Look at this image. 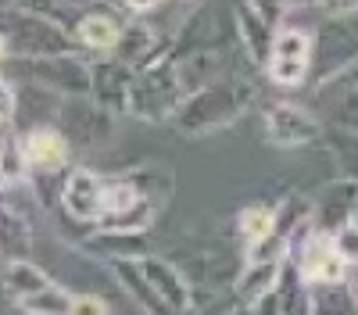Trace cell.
I'll return each instance as SVG.
<instances>
[{
    "label": "cell",
    "instance_id": "obj_6",
    "mask_svg": "<svg viewBox=\"0 0 358 315\" xmlns=\"http://www.w3.org/2000/svg\"><path fill=\"white\" fill-rule=\"evenodd\" d=\"M262 126H265V140L280 151L315 147V143H322V133H326L319 111L305 108V104H294V101L268 104L262 115Z\"/></svg>",
    "mask_w": 358,
    "mask_h": 315
},
{
    "label": "cell",
    "instance_id": "obj_11",
    "mask_svg": "<svg viewBox=\"0 0 358 315\" xmlns=\"http://www.w3.org/2000/svg\"><path fill=\"white\" fill-rule=\"evenodd\" d=\"M62 101H65V94L50 90V86H43L36 79H25L22 86H15V115H11L15 129L25 133L36 126H54L57 111H62Z\"/></svg>",
    "mask_w": 358,
    "mask_h": 315
},
{
    "label": "cell",
    "instance_id": "obj_25",
    "mask_svg": "<svg viewBox=\"0 0 358 315\" xmlns=\"http://www.w3.org/2000/svg\"><path fill=\"white\" fill-rule=\"evenodd\" d=\"M322 143H326V151H330V158H334L337 176L358 180V133L326 129V133H322Z\"/></svg>",
    "mask_w": 358,
    "mask_h": 315
},
{
    "label": "cell",
    "instance_id": "obj_31",
    "mask_svg": "<svg viewBox=\"0 0 358 315\" xmlns=\"http://www.w3.org/2000/svg\"><path fill=\"white\" fill-rule=\"evenodd\" d=\"M319 8L326 15H344V11H358V0H319Z\"/></svg>",
    "mask_w": 358,
    "mask_h": 315
},
{
    "label": "cell",
    "instance_id": "obj_32",
    "mask_svg": "<svg viewBox=\"0 0 358 315\" xmlns=\"http://www.w3.org/2000/svg\"><path fill=\"white\" fill-rule=\"evenodd\" d=\"M344 283L355 291V298H358V262H348V272H344Z\"/></svg>",
    "mask_w": 358,
    "mask_h": 315
},
{
    "label": "cell",
    "instance_id": "obj_38",
    "mask_svg": "<svg viewBox=\"0 0 358 315\" xmlns=\"http://www.w3.org/2000/svg\"><path fill=\"white\" fill-rule=\"evenodd\" d=\"M0 126H4V119H0Z\"/></svg>",
    "mask_w": 358,
    "mask_h": 315
},
{
    "label": "cell",
    "instance_id": "obj_34",
    "mask_svg": "<svg viewBox=\"0 0 358 315\" xmlns=\"http://www.w3.org/2000/svg\"><path fill=\"white\" fill-rule=\"evenodd\" d=\"M57 4H62V8H90V4H101V0H57Z\"/></svg>",
    "mask_w": 358,
    "mask_h": 315
},
{
    "label": "cell",
    "instance_id": "obj_24",
    "mask_svg": "<svg viewBox=\"0 0 358 315\" xmlns=\"http://www.w3.org/2000/svg\"><path fill=\"white\" fill-rule=\"evenodd\" d=\"M312 294V312L330 315V312H358V298L344 279H326V283H308Z\"/></svg>",
    "mask_w": 358,
    "mask_h": 315
},
{
    "label": "cell",
    "instance_id": "obj_26",
    "mask_svg": "<svg viewBox=\"0 0 358 315\" xmlns=\"http://www.w3.org/2000/svg\"><path fill=\"white\" fill-rule=\"evenodd\" d=\"M276 229V205H248L236 215V233L244 244H255Z\"/></svg>",
    "mask_w": 358,
    "mask_h": 315
},
{
    "label": "cell",
    "instance_id": "obj_13",
    "mask_svg": "<svg viewBox=\"0 0 358 315\" xmlns=\"http://www.w3.org/2000/svg\"><path fill=\"white\" fill-rule=\"evenodd\" d=\"M122 8H97V4H90L79 22L72 25V33H76V43L83 54H111L118 36H122V25L126 18L118 15Z\"/></svg>",
    "mask_w": 358,
    "mask_h": 315
},
{
    "label": "cell",
    "instance_id": "obj_20",
    "mask_svg": "<svg viewBox=\"0 0 358 315\" xmlns=\"http://www.w3.org/2000/svg\"><path fill=\"white\" fill-rule=\"evenodd\" d=\"M15 258H33V222L15 205L0 200V265Z\"/></svg>",
    "mask_w": 358,
    "mask_h": 315
},
{
    "label": "cell",
    "instance_id": "obj_18",
    "mask_svg": "<svg viewBox=\"0 0 358 315\" xmlns=\"http://www.w3.org/2000/svg\"><path fill=\"white\" fill-rule=\"evenodd\" d=\"M147 233H122V229H101L94 226V233H86L79 240V247L90 258H104V262H115V258H143L151 254L143 244Z\"/></svg>",
    "mask_w": 358,
    "mask_h": 315
},
{
    "label": "cell",
    "instance_id": "obj_33",
    "mask_svg": "<svg viewBox=\"0 0 358 315\" xmlns=\"http://www.w3.org/2000/svg\"><path fill=\"white\" fill-rule=\"evenodd\" d=\"M290 11H308V8H319V0H287Z\"/></svg>",
    "mask_w": 358,
    "mask_h": 315
},
{
    "label": "cell",
    "instance_id": "obj_37",
    "mask_svg": "<svg viewBox=\"0 0 358 315\" xmlns=\"http://www.w3.org/2000/svg\"><path fill=\"white\" fill-rule=\"evenodd\" d=\"M355 219H358V200H355Z\"/></svg>",
    "mask_w": 358,
    "mask_h": 315
},
{
    "label": "cell",
    "instance_id": "obj_1",
    "mask_svg": "<svg viewBox=\"0 0 358 315\" xmlns=\"http://www.w3.org/2000/svg\"><path fill=\"white\" fill-rule=\"evenodd\" d=\"M255 72H222L219 79L190 90L169 115V126L183 136H208L215 129L233 126L241 115L255 104Z\"/></svg>",
    "mask_w": 358,
    "mask_h": 315
},
{
    "label": "cell",
    "instance_id": "obj_22",
    "mask_svg": "<svg viewBox=\"0 0 358 315\" xmlns=\"http://www.w3.org/2000/svg\"><path fill=\"white\" fill-rule=\"evenodd\" d=\"M312 229V197L305 193H287L280 205H276V233L287 240V247L297 240V237H305ZM290 254V251H287Z\"/></svg>",
    "mask_w": 358,
    "mask_h": 315
},
{
    "label": "cell",
    "instance_id": "obj_19",
    "mask_svg": "<svg viewBox=\"0 0 358 315\" xmlns=\"http://www.w3.org/2000/svg\"><path fill=\"white\" fill-rule=\"evenodd\" d=\"M108 272H111V276H115V283L122 286V291L136 301V308L155 312V315L169 312V308H165V301L158 298V291L151 286V279H147V272L140 269V258H115V262H108Z\"/></svg>",
    "mask_w": 358,
    "mask_h": 315
},
{
    "label": "cell",
    "instance_id": "obj_4",
    "mask_svg": "<svg viewBox=\"0 0 358 315\" xmlns=\"http://www.w3.org/2000/svg\"><path fill=\"white\" fill-rule=\"evenodd\" d=\"M183 86H179V75H176V65L172 57H158V61L143 65L136 72V82H133V97H129V115L143 122H165L172 108L183 101Z\"/></svg>",
    "mask_w": 358,
    "mask_h": 315
},
{
    "label": "cell",
    "instance_id": "obj_36",
    "mask_svg": "<svg viewBox=\"0 0 358 315\" xmlns=\"http://www.w3.org/2000/svg\"><path fill=\"white\" fill-rule=\"evenodd\" d=\"M8 4H15V0H0V8H8Z\"/></svg>",
    "mask_w": 358,
    "mask_h": 315
},
{
    "label": "cell",
    "instance_id": "obj_5",
    "mask_svg": "<svg viewBox=\"0 0 358 315\" xmlns=\"http://www.w3.org/2000/svg\"><path fill=\"white\" fill-rule=\"evenodd\" d=\"M115 119L118 115L108 111L104 104H97L90 94L83 97H65L62 101V111H57V129H62L72 143V151H97V147H108L111 136H115Z\"/></svg>",
    "mask_w": 358,
    "mask_h": 315
},
{
    "label": "cell",
    "instance_id": "obj_17",
    "mask_svg": "<svg viewBox=\"0 0 358 315\" xmlns=\"http://www.w3.org/2000/svg\"><path fill=\"white\" fill-rule=\"evenodd\" d=\"M233 29H236V40H241L244 54L258 68H265V57H268V47H273V36H276V25H268L248 0H236L233 4Z\"/></svg>",
    "mask_w": 358,
    "mask_h": 315
},
{
    "label": "cell",
    "instance_id": "obj_7",
    "mask_svg": "<svg viewBox=\"0 0 358 315\" xmlns=\"http://www.w3.org/2000/svg\"><path fill=\"white\" fill-rule=\"evenodd\" d=\"M22 75L36 79L50 90L65 94V97H83L90 94V61L83 57V50H69V54H50V57H33L22 61Z\"/></svg>",
    "mask_w": 358,
    "mask_h": 315
},
{
    "label": "cell",
    "instance_id": "obj_10",
    "mask_svg": "<svg viewBox=\"0 0 358 315\" xmlns=\"http://www.w3.org/2000/svg\"><path fill=\"white\" fill-rule=\"evenodd\" d=\"M133 82H136V68L118 61L115 54L101 57V61H90V97L115 115H129Z\"/></svg>",
    "mask_w": 358,
    "mask_h": 315
},
{
    "label": "cell",
    "instance_id": "obj_27",
    "mask_svg": "<svg viewBox=\"0 0 358 315\" xmlns=\"http://www.w3.org/2000/svg\"><path fill=\"white\" fill-rule=\"evenodd\" d=\"M330 237H334V247H337V254L344 258V262H358V219L344 222Z\"/></svg>",
    "mask_w": 358,
    "mask_h": 315
},
{
    "label": "cell",
    "instance_id": "obj_15",
    "mask_svg": "<svg viewBox=\"0 0 358 315\" xmlns=\"http://www.w3.org/2000/svg\"><path fill=\"white\" fill-rule=\"evenodd\" d=\"M140 269L147 272V279H151V286L158 291V298L165 301L169 312H190L194 308V283L183 276V269H179L172 258L143 254Z\"/></svg>",
    "mask_w": 358,
    "mask_h": 315
},
{
    "label": "cell",
    "instance_id": "obj_23",
    "mask_svg": "<svg viewBox=\"0 0 358 315\" xmlns=\"http://www.w3.org/2000/svg\"><path fill=\"white\" fill-rule=\"evenodd\" d=\"M22 312H33V315H72V305H76V291H69V286L62 283H47L40 286L36 294H29L22 301H15Z\"/></svg>",
    "mask_w": 358,
    "mask_h": 315
},
{
    "label": "cell",
    "instance_id": "obj_21",
    "mask_svg": "<svg viewBox=\"0 0 358 315\" xmlns=\"http://www.w3.org/2000/svg\"><path fill=\"white\" fill-rule=\"evenodd\" d=\"M50 276L43 265L29 262V258H15V262H4L0 265V286H4V294L11 301H22L29 294H36L40 286H47Z\"/></svg>",
    "mask_w": 358,
    "mask_h": 315
},
{
    "label": "cell",
    "instance_id": "obj_9",
    "mask_svg": "<svg viewBox=\"0 0 358 315\" xmlns=\"http://www.w3.org/2000/svg\"><path fill=\"white\" fill-rule=\"evenodd\" d=\"M18 136H22V154L29 165V176H62L69 168L72 143L57 126H36Z\"/></svg>",
    "mask_w": 358,
    "mask_h": 315
},
{
    "label": "cell",
    "instance_id": "obj_35",
    "mask_svg": "<svg viewBox=\"0 0 358 315\" xmlns=\"http://www.w3.org/2000/svg\"><path fill=\"white\" fill-rule=\"evenodd\" d=\"M8 57H11V47H8V36H4V33H0V65H4V61H8Z\"/></svg>",
    "mask_w": 358,
    "mask_h": 315
},
{
    "label": "cell",
    "instance_id": "obj_2",
    "mask_svg": "<svg viewBox=\"0 0 358 315\" xmlns=\"http://www.w3.org/2000/svg\"><path fill=\"white\" fill-rule=\"evenodd\" d=\"M358 65V11L326 15L312 33V68L308 82L319 86Z\"/></svg>",
    "mask_w": 358,
    "mask_h": 315
},
{
    "label": "cell",
    "instance_id": "obj_3",
    "mask_svg": "<svg viewBox=\"0 0 358 315\" xmlns=\"http://www.w3.org/2000/svg\"><path fill=\"white\" fill-rule=\"evenodd\" d=\"M308 68H312V29L283 18L265 57V75L280 90H301L308 82Z\"/></svg>",
    "mask_w": 358,
    "mask_h": 315
},
{
    "label": "cell",
    "instance_id": "obj_14",
    "mask_svg": "<svg viewBox=\"0 0 358 315\" xmlns=\"http://www.w3.org/2000/svg\"><path fill=\"white\" fill-rule=\"evenodd\" d=\"M169 40H162L158 29L151 22H143V15H133V22L122 25V36H118L111 54L118 57V61H126V65H133L140 72L143 65H151V61H158V57L169 54Z\"/></svg>",
    "mask_w": 358,
    "mask_h": 315
},
{
    "label": "cell",
    "instance_id": "obj_8",
    "mask_svg": "<svg viewBox=\"0 0 358 315\" xmlns=\"http://www.w3.org/2000/svg\"><path fill=\"white\" fill-rule=\"evenodd\" d=\"M104 183H108V176H101V172L86 168V165L69 168L57 208L79 226H97L104 215Z\"/></svg>",
    "mask_w": 358,
    "mask_h": 315
},
{
    "label": "cell",
    "instance_id": "obj_29",
    "mask_svg": "<svg viewBox=\"0 0 358 315\" xmlns=\"http://www.w3.org/2000/svg\"><path fill=\"white\" fill-rule=\"evenodd\" d=\"M104 315L108 312V301L101 294H76V305H72V315Z\"/></svg>",
    "mask_w": 358,
    "mask_h": 315
},
{
    "label": "cell",
    "instance_id": "obj_28",
    "mask_svg": "<svg viewBox=\"0 0 358 315\" xmlns=\"http://www.w3.org/2000/svg\"><path fill=\"white\" fill-rule=\"evenodd\" d=\"M248 4L268 22V25H276L280 29V22L290 15V8H287V0H248Z\"/></svg>",
    "mask_w": 358,
    "mask_h": 315
},
{
    "label": "cell",
    "instance_id": "obj_30",
    "mask_svg": "<svg viewBox=\"0 0 358 315\" xmlns=\"http://www.w3.org/2000/svg\"><path fill=\"white\" fill-rule=\"evenodd\" d=\"M11 115H15V82L0 72V119L8 122Z\"/></svg>",
    "mask_w": 358,
    "mask_h": 315
},
{
    "label": "cell",
    "instance_id": "obj_16",
    "mask_svg": "<svg viewBox=\"0 0 358 315\" xmlns=\"http://www.w3.org/2000/svg\"><path fill=\"white\" fill-rule=\"evenodd\" d=\"M280 269H283V258H244L233 276V286H229L236 308H255L276 286Z\"/></svg>",
    "mask_w": 358,
    "mask_h": 315
},
{
    "label": "cell",
    "instance_id": "obj_12",
    "mask_svg": "<svg viewBox=\"0 0 358 315\" xmlns=\"http://www.w3.org/2000/svg\"><path fill=\"white\" fill-rule=\"evenodd\" d=\"M355 200H358V180L337 176L312 197V226L322 233H334L344 222L355 219Z\"/></svg>",
    "mask_w": 358,
    "mask_h": 315
}]
</instances>
